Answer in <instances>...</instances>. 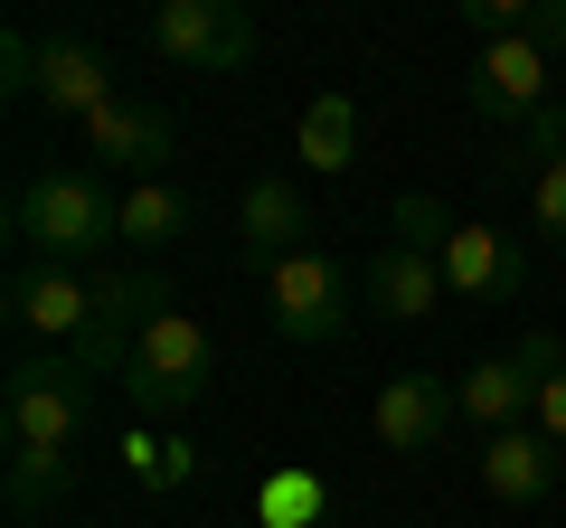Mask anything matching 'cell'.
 <instances>
[{"mask_svg":"<svg viewBox=\"0 0 566 528\" xmlns=\"http://www.w3.org/2000/svg\"><path fill=\"white\" fill-rule=\"evenodd\" d=\"M0 415H10V509L39 519L66 500L76 482V434H85V368L66 349H20L10 387H0Z\"/></svg>","mask_w":566,"mask_h":528,"instance_id":"cell-1","label":"cell"},{"mask_svg":"<svg viewBox=\"0 0 566 528\" xmlns=\"http://www.w3.org/2000/svg\"><path fill=\"white\" fill-rule=\"evenodd\" d=\"M114 208H123V189H104L95 161L29 170V180L10 189V236H20V264H85L104 236H114Z\"/></svg>","mask_w":566,"mask_h":528,"instance_id":"cell-2","label":"cell"},{"mask_svg":"<svg viewBox=\"0 0 566 528\" xmlns=\"http://www.w3.org/2000/svg\"><path fill=\"white\" fill-rule=\"evenodd\" d=\"M208 378H218L208 321L180 311V303H161L151 321H142L133 359H123V397H133V415H142V425H180V415L208 397Z\"/></svg>","mask_w":566,"mask_h":528,"instance_id":"cell-3","label":"cell"},{"mask_svg":"<svg viewBox=\"0 0 566 528\" xmlns=\"http://www.w3.org/2000/svg\"><path fill=\"white\" fill-rule=\"evenodd\" d=\"M264 321H274L293 349H331L349 321H359V284H349V264L322 255V245L264 264Z\"/></svg>","mask_w":566,"mask_h":528,"instance_id":"cell-4","label":"cell"},{"mask_svg":"<svg viewBox=\"0 0 566 528\" xmlns=\"http://www.w3.org/2000/svg\"><path fill=\"white\" fill-rule=\"evenodd\" d=\"M151 57L180 66V76H237L255 57V20H245L237 0H161L151 20H142Z\"/></svg>","mask_w":566,"mask_h":528,"instance_id":"cell-5","label":"cell"},{"mask_svg":"<svg viewBox=\"0 0 566 528\" xmlns=\"http://www.w3.org/2000/svg\"><path fill=\"white\" fill-rule=\"evenodd\" d=\"M0 303H10L20 349H66L76 359L95 340V274H76V264H10Z\"/></svg>","mask_w":566,"mask_h":528,"instance_id":"cell-6","label":"cell"},{"mask_svg":"<svg viewBox=\"0 0 566 528\" xmlns=\"http://www.w3.org/2000/svg\"><path fill=\"white\" fill-rule=\"evenodd\" d=\"M472 114L482 123H510V133H528V123H547L557 114V57L547 47H528V39H501V47H482L472 57Z\"/></svg>","mask_w":566,"mask_h":528,"instance_id":"cell-7","label":"cell"},{"mask_svg":"<svg viewBox=\"0 0 566 528\" xmlns=\"http://www.w3.org/2000/svg\"><path fill=\"white\" fill-rule=\"evenodd\" d=\"M76 142L95 170H123V180H170V161H180V133H170V114H151V104L114 95L95 123H76Z\"/></svg>","mask_w":566,"mask_h":528,"instance_id":"cell-8","label":"cell"},{"mask_svg":"<svg viewBox=\"0 0 566 528\" xmlns=\"http://www.w3.org/2000/svg\"><path fill=\"white\" fill-rule=\"evenodd\" d=\"M557 359H566V349L547 340V330H538V340H520L510 359H482L463 387H453V397H463V425H482V434L528 425V406H538V378H547Z\"/></svg>","mask_w":566,"mask_h":528,"instance_id":"cell-9","label":"cell"},{"mask_svg":"<svg viewBox=\"0 0 566 528\" xmlns=\"http://www.w3.org/2000/svg\"><path fill=\"white\" fill-rule=\"evenodd\" d=\"M312 245V199L303 180H283V170H255V180L237 189V255L245 264H283Z\"/></svg>","mask_w":566,"mask_h":528,"instance_id":"cell-10","label":"cell"},{"mask_svg":"<svg viewBox=\"0 0 566 528\" xmlns=\"http://www.w3.org/2000/svg\"><path fill=\"white\" fill-rule=\"evenodd\" d=\"M453 415H463V397H453L434 368H397V378L378 387V406H368V434H378L387 453H434Z\"/></svg>","mask_w":566,"mask_h":528,"instance_id":"cell-11","label":"cell"},{"mask_svg":"<svg viewBox=\"0 0 566 528\" xmlns=\"http://www.w3.org/2000/svg\"><path fill=\"white\" fill-rule=\"evenodd\" d=\"M29 104L57 123H95L114 104V57L95 39H39V76H29Z\"/></svg>","mask_w":566,"mask_h":528,"instance_id":"cell-12","label":"cell"},{"mask_svg":"<svg viewBox=\"0 0 566 528\" xmlns=\"http://www.w3.org/2000/svg\"><path fill=\"white\" fill-rule=\"evenodd\" d=\"M161 303H170L161 274H95V340L76 349V368H85V378H123V359H133L142 321H151Z\"/></svg>","mask_w":566,"mask_h":528,"instance_id":"cell-13","label":"cell"},{"mask_svg":"<svg viewBox=\"0 0 566 528\" xmlns=\"http://www.w3.org/2000/svg\"><path fill=\"white\" fill-rule=\"evenodd\" d=\"M444 284H453V303H510V293L528 284V255L501 236V226H463V218H453V236H444Z\"/></svg>","mask_w":566,"mask_h":528,"instance_id":"cell-14","label":"cell"},{"mask_svg":"<svg viewBox=\"0 0 566 528\" xmlns=\"http://www.w3.org/2000/svg\"><path fill=\"white\" fill-rule=\"evenodd\" d=\"M444 293H453V284H444V264L416 255V245H397V236H387L378 255H368V274H359V303L378 311V321H424Z\"/></svg>","mask_w":566,"mask_h":528,"instance_id":"cell-15","label":"cell"},{"mask_svg":"<svg viewBox=\"0 0 566 528\" xmlns=\"http://www.w3.org/2000/svg\"><path fill=\"white\" fill-rule=\"evenodd\" d=\"M557 463L566 453L547 444L538 425H510V434H482V490L501 509H538L547 490H557Z\"/></svg>","mask_w":566,"mask_h":528,"instance_id":"cell-16","label":"cell"},{"mask_svg":"<svg viewBox=\"0 0 566 528\" xmlns=\"http://www.w3.org/2000/svg\"><path fill=\"white\" fill-rule=\"evenodd\" d=\"M189 226H199V199H189L180 180H123V208H114V236L123 245H180Z\"/></svg>","mask_w":566,"mask_h":528,"instance_id":"cell-17","label":"cell"},{"mask_svg":"<svg viewBox=\"0 0 566 528\" xmlns=\"http://www.w3.org/2000/svg\"><path fill=\"white\" fill-rule=\"evenodd\" d=\"M293 151H303V170H349L359 161V95H312Z\"/></svg>","mask_w":566,"mask_h":528,"instance_id":"cell-18","label":"cell"},{"mask_svg":"<svg viewBox=\"0 0 566 528\" xmlns=\"http://www.w3.org/2000/svg\"><path fill=\"white\" fill-rule=\"evenodd\" d=\"M510 161H520V180H528V226L566 255V142H528V151H510Z\"/></svg>","mask_w":566,"mask_h":528,"instance_id":"cell-19","label":"cell"},{"mask_svg":"<svg viewBox=\"0 0 566 528\" xmlns=\"http://www.w3.org/2000/svg\"><path fill=\"white\" fill-rule=\"evenodd\" d=\"M123 463H133L142 490H161V500H170V490H189V472H199V463H189V444H180V434H161V425H133V434H123Z\"/></svg>","mask_w":566,"mask_h":528,"instance_id":"cell-20","label":"cell"},{"mask_svg":"<svg viewBox=\"0 0 566 528\" xmlns=\"http://www.w3.org/2000/svg\"><path fill=\"white\" fill-rule=\"evenodd\" d=\"M255 509H264V528H312L331 509V490L312 482V472H274V482L255 490Z\"/></svg>","mask_w":566,"mask_h":528,"instance_id":"cell-21","label":"cell"},{"mask_svg":"<svg viewBox=\"0 0 566 528\" xmlns=\"http://www.w3.org/2000/svg\"><path fill=\"white\" fill-rule=\"evenodd\" d=\"M387 236L444 264V236H453V218H444V208H434V199H397V208H387Z\"/></svg>","mask_w":566,"mask_h":528,"instance_id":"cell-22","label":"cell"},{"mask_svg":"<svg viewBox=\"0 0 566 528\" xmlns=\"http://www.w3.org/2000/svg\"><path fill=\"white\" fill-rule=\"evenodd\" d=\"M528 425H538L547 444L566 453V359H557V368H547V378H538V406H528Z\"/></svg>","mask_w":566,"mask_h":528,"instance_id":"cell-23","label":"cell"},{"mask_svg":"<svg viewBox=\"0 0 566 528\" xmlns=\"http://www.w3.org/2000/svg\"><path fill=\"white\" fill-rule=\"evenodd\" d=\"M528 47H547V57L566 47V0H528Z\"/></svg>","mask_w":566,"mask_h":528,"instance_id":"cell-24","label":"cell"}]
</instances>
